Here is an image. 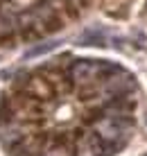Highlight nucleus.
Instances as JSON below:
<instances>
[{"instance_id": "f257e3e1", "label": "nucleus", "mask_w": 147, "mask_h": 156, "mask_svg": "<svg viewBox=\"0 0 147 156\" xmlns=\"http://www.w3.org/2000/svg\"><path fill=\"white\" fill-rule=\"evenodd\" d=\"M104 36L100 32H84L81 34V45H102Z\"/></svg>"}, {"instance_id": "f03ea898", "label": "nucleus", "mask_w": 147, "mask_h": 156, "mask_svg": "<svg viewBox=\"0 0 147 156\" xmlns=\"http://www.w3.org/2000/svg\"><path fill=\"white\" fill-rule=\"evenodd\" d=\"M52 48H57V43L54 41H50V43H43V45H36V48H32L30 52H27L25 57H39V55H43V52H48V50H52Z\"/></svg>"}]
</instances>
